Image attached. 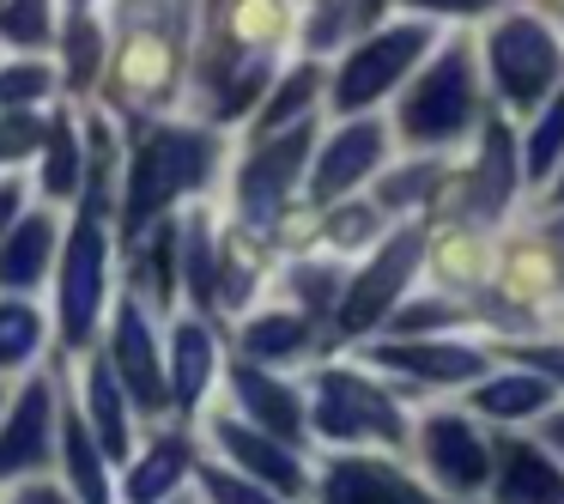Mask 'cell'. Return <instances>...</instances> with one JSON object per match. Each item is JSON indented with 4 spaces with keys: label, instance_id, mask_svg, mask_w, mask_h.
Instances as JSON below:
<instances>
[{
    "label": "cell",
    "instance_id": "1",
    "mask_svg": "<svg viewBox=\"0 0 564 504\" xmlns=\"http://www.w3.org/2000/svg\"><path fill=\"white\" fill-rule=\"evenodd\" d=\"M213 171V140L195 128H152L140 140L134 164H128V201H122V225L128 232H147L176 195L200 189Z\"/></svg>",
    "mask_w": 564,
    "mask_h": 504
},
{
    "label": "cell",
    "instance_id": "2",
    "mask_svg": "<svg viewBox=\"0 0 564 504\" xmlns=\"http://www.w3.org/2000/svg\"><path fill=\"white\" fill-rule=\"evenodd\" d=\"M474 122V50L449 43L437 62L419 74V86L401 98V135L419 147H443Z\"/></svg>",
    "mask_w": 564,
    "mask_h": 504
},
{
    "label": "cell",
    "instance_id": "3",
    "mask_svg": "<svg viewBox=\"0 0 564 504\" xmlns=\"http://www.w3.org/2000/svg\"><path fill=\"white\" fill-rule=\"evenodd\" d=\"M431 43L437 37H431V25H419V19L413 25H389V31H377V37H365L352 55H346L340 79H334V110L358 116L377 98H389V92L406 79V67H413Z\"/></svg>",
    "mask_w": 564,
    "mask_h": 504
},
{
    "label": "cell",
    "instance_id": "4",
    "mask_svg": "<svg viewBox=\"0 0 564 504\" xmlns=\"http://www.w3.org/2000/svg\"><path fill=\"white\" fill-rule=\"evenodd\" d=\"M316 431L334 443H401L406 419L394 407V395H382L377 383H365L358 371H322L316 377Z\"/></svg>",
    "mask_w": 564,
    "mask_h": 504
},
{
    "label": "cell",
    "instance_id": "5",
    "mask_svg": "<svg viewBox=\"0 0 564 504\" xmlns=\"http://www.w3.org/2000/svg\"><path fill=\"white\" fill-rule=\"evenodd\" d=\"M486 55H491V79H498V98H503V104H516V110H528V104L546 98L552 79H558V67H564L558 37H552V31L540 25V19H528V13L503 19V25L491 31Z\"/></svg>",
    "mask_w": 564,
    "mask_h": 504
},
{
    "label": "cell",
    "instance_id": "6",
    "mask_svg": "<svg viewBox=\"0 0 564 504\" xmlns=\"http://www.w3.org/2000/svg\"><path fill=\"white\" fill-rule=\"evenodd\" d=\"M104 183L86 189V213H79L74 237H67V256H62V341L67 346H86L91 329H98V310H104Z\"/></svg>",
    "mask_w": 564,
    "mask_h": 504
},
{
    "label": "cell",
    "instance_id": "7",
    "mask_svg": "<svg viewBox=\"0 0 564 504\" xmlns=\"http://www.w3.org/2000/svg\"><path fill=\"white\" fill-rule=\"evenodd\" d=\"M419 261H425V232H419V225H401V232L370 256V268L346 286V304H340V334L346 341L365 334V329H377V322L401 304V292L419 274Z\"/></svg>",
    "mask_w": 564,
    "mask_h": 504
},
{
    "label": "cell",
    "instance_id": "8",
    "mask_svg": "<svg viewBox=\"0 0 564 504\" xmlns=\"http://www.w3.org/2000/svg\"><path fill=\"white\" fill-rule=\"evenodd\" d=\"M419 450H425V468L443 492L474 498V492L491 486V450L462 414H431L425 426H419Z\"/></svg>",
    "mask_w": 564,
    "mask_h": 504
},
{
    "label": "cell",
    "instance_id": "9",
    "mask_svg": "<svg viewBox=\"0 0 564 504\" xmlns=\"http://www.w3.org/2000/svg\"><path fill=\"white\" fill-rule=\"evenodd\" d=\"M110 365L122 377V389L134 395L140 407H164L171 401V383L159 371V346H152V329H147V310L134 298L116 304V329H110Z\"/></svg>",
    "mask_w": 564,
    "mask_h": 504
},
{
    "label": "cell",
    "instance_id": "10",
    "mask_svg": "<svg viewBox=\"0 0 564 504\" xmlns=\"http://www.w3.org/2000/svg\"><path fill=\"white\" fill-rule=\"evenodd\" d=\"M382 128L377 122H346L334 140H322L316 164H310V195L316 201H340L352 183H365L370 171L382 164Z\"/></svg>",
    "mask_w": 564,
    "mask_h": 504
},
{
    "label": "cell",
    "instance_id": "11",
    "mask_svg": "<svg viewBox=\"0 0 564 504\" xmlns=\"http://www.w3.org/2000/svg\"><path fill=\"white\" fill-rule=\"evenodd\" d=\"M213 438H219V450L231 455L249 480H268V492H280V498H297V492L310 486L304 462H297L285 443H273L268 431H256L249 419H219V426H213Z\"/></svg>",
    "mask_w": 564,
    "mask_h": 504
},
{
    "label": "cell",
    "instance_id": "12",
    "mask_svg": "<svg viewBox=\"0 0 564 504\" xmlns=\"http://www.w3.org/2000/svg\"><path fill=\"white\" fill-rule=\"evenodd\" d=\"M322 504H437L419 480H406L401 468L370 462V455H346L322 480Z\"/></svg>",
    "mask_w": 564,
    "mask_h": 504
},
{
    "label": "cell",
    "instance_id": "13",
    "mask_svg": "<svg viewBox=\"0 0 564 504\" xmlns=\"http://www.w3.org/2000/svg\"><path fill=\"white\" fill-rule=\"evenodd\" d=\"M370 365L382 371H401L413 377L419 389H449V383H467V377H486V353L474 346H449V341H401V346H377Z\"/></svg>",
    "mask_w": 564,
    "mask_h": 504
},
{
    "label": "cell",
    "instance_id": "14",
    "mask_svg": "<svg viewBox=\"0 0 564 504\" xmlns=\"http://www.w3.org/2000/svg\"><path fill=\"white\" fill-rule=\"evenodd\" d=\"M50 443H55V395H50V383H31L13 401L7 426H0V480L50 462Z\"/></svg>",
    "mask_w": 564,
    "mask_h": 504
},
{
    "label": "cell",
    "instance_id": "15",
    "mask_svg": "<svg viewBox=\"0 0 564 504\" xmlns=\"http://www.w3.org/2000/svg\"><path fill=\"white\" fill-rule=\"evenodd\" d=\"M304 159H310V128H292V135H280L273 147H261L256 159L243 164V207H249V213L280 207V201L292 195Z\"/></svg>",
    "mask_w": 564,
    "mask_h": 504
},
{
    "label": "cell",
    "instance_id": "16",
    "mask_svg": "<svg viewBox=\"0 0 564 504\" xmlns=\"http://www.w3.org/2000/svg\"><path fill=\"white\" fill-rule=\"evenodd\" d=\"M510 201H516V140L503 122H486L479 164L467 171V213L474 219H498Z\"/></svg>",
    "mask_w": 564,
    "mask_h": 504
},
{
    "label": "cell",
    "instance_id": "17",
    "mask_svg": "<svg viewBox=\"0 0 564 504\" xmlns=\"http://www.w3.org/2000/svg\"><path fill=\"white\" fill-rule=\"evenodd\" d=\"M498 498L503 504H564V468L534 443H498Z\"/></svg>",
    "mask_w": 564,
    "mask_h": 504
},
{
    "label": "cell",
    "instance_id": "18",
    "mask_svg": "<svg viewBox=\"0 0 564 504\" xmlns=\"http://www.w3.org/2000/svg\"><path fill=\"white\" fill-rule=\"evenodd\" d=\"M50 256H55V219L50 213L19 219L13 232L0 237V292H25V286H37L43 268H50Z\"/></svg>",
    "mask_w": 564,
    "mask_h": 504
},
{
    "label": "cell",
    "instance_id": "19",
    "mask_svg": "<svg viewBox=\"0 0 564 504\" xmlns=\"http://www.w3.org/2000/svg\"><path fill=\"white\" fill-rule=\"evenodd\" d=\"M237 401L249 407L256 431H268V438H297V426H304V407H297L292 383L268 377L256 365H237Z\"/></svg>",
    "mask_w": 564,
    "mask_h": 504
},
{
    "label": "cell",
    "instance_id": "20",
    "mask_svg": "<svg viewBox=\"0 0 564 504\" xmlns=\"http://www.w3.org/2000/svg\"><path fill=\"white\" fill-rule=\"evenodd\" d=\"M552 389L558 383L552 377H540V371H498V377H486L474 389V407L479 414H491V419H528V414H546L552 407Z\"/></svg>",
    "mask_w": 564,
    "mask_h": 504
},
{
    "label": "cell",
    "instance_id": "21",
    "mask_svg": "<svg viewBox=\"0 0 564 504\" xmlns=\"http://www.w3.org/2000/svg\"><path fill=\"white\" fill-rule=\"evenodd\" d=\"M213 383V334L200 322H176L171 329V395L176 407H195Z\"/></svg>",
    "mask_w": 564,
    "mask_h": 504
},
{
    "label": "cell",
    "instance_id": "22",
    "mask_svg": "<svg viewBox=\"0 0 564 504\" xmlns=\"http://www.w3.org/2000/svg\"><path fill=\"white\" fill-rule=\"evenodd\" d=\"M183 474H188V443L183 438H164V443H152V450L128 468L122 498L128 504H159V498H171V492H176V480H183Z\"/></svg>",
    "mask_w": 564,
    "mask_h": 504
},
{
    "label": "cell",
    "instance_id": "23",
    "mask_svg": "<svg viewBox=\"0 0 564 504\" xmlns=\"http://www.w3.org/2000/svg\"><path fill=\"white\" fill-rule=\"evenodd\" d=\"M62 455H67V480H74L79 504H110V480H104V443L91 438V426L79 419V407L62 419Z\"/></svg>",
    "mask_w": 564,
    "mask_h": 504
},
{
    "label": "cell",
    "instance_id": "24",
    "mask_svg": "<svg viewBox=\"0 0 564 504\" xmlns=\"http://www.w3.org/2000/svg\"><path fill=\"white\" fill-rule=\"evenodd\" d=\"M86 395H91V426H98L104 455H128L134 431H128V407H122V377H116V365H91Z\"/></svg>",
    "mask_w": 564,
    "mask_h": 504
},
{
    "label": "cell",
    "instance_id": "25",
    "mask_svg": "<svg viewBox=\"0 0 564 504\" xmlns=\"http://www.w3.org/2000/svg\"><path fill=\"white\" fill-rule=\"evenodd\" d=\"M243 346H249V358H273V365H280V358H292V353H304V346H310V322L292 317V310H273V317L249 322Z\"/></svg>",
    "mask_w": 564,
    "mask_h": 504
},
{
    "label": "cell",
    "instance_id": "26",
    "mask_svg": "<svg viewBox=\"0 0 564 504\" xmlns=\"http://www.w3.org/2000/svg\"><path fill=\"white\" fill-rule=\"evenodd\" d=\"M37 346H43V317L31 304H0V371H19V365H31L37 358Z\"/></svg>",
    "mask_w": 564,
    "mask_h": 504
},
{
    "label": "cell",
    "instance_id": "27",
    "mask_svg": "<svg viewBox=\"0 0 564 504\" xmlns=\"http://www.w3.org/2000/svg\"><path fill=\"white\" fill-rule=\"evenodd\" d=\"M43 189H50L55 201L79 195V140H74V122H67V116H55V122H50V152H43Z\"/></svg>",
    "mask_w": 564,
    "mask_h": 504
},
{
    "label": "cell",
    "instance_id": "28",
    "mask_svg": "<svg viewBox=\"0 0 564 504\" xmlns=\"http://www.w3.org/2000/svg\"><path fill=\"white\" fill-rule=\"evenodd\" d=\"M316 86H322V74H316V67H297V74L285 79L280 92H268V104H261V122H256V128H261V135L285 128V122H292V116L310 104V98H316Z\"/></svg>",
    "mask_w": 564,
    "mask_h": 504
},
{
    "label": "cell",
    "instance_id": "29",
    "mask_svg": "<svg viewBox=\"0 0 564 504\" xmlns=\"http://www.w3.org/2000/svg\"><path fill=\"white\" fill-rule=\"evenodd\" d=\"M558 159H564V98L552 104V110L534 122V135H528V176H534V183H540V176H552V164H558Z\"/></svg>",
    "mask_w": 564,
    "mask_h": 504
},
{
    "label": "cell",
    "instance_id": "30",
    "mask_svg": "<svg viewBox=\"0 0 564 504\" xmlns=\"http://www.w3.org/2000/svg\"><path fill=\"white\" fill-rule=\"evenodd\" d=\"M377 225H382V207H370V201L334 207V213H328V244H334V249H365L370 237H377Z\"/></svg>",
    "mask_w": 564,
    "mask_h": 504
},
{
    "label": "cell",
    "instance_id": "31",
    "mask_svg": "<svg viewBox=\"0 0 564 504\" xmlns=\"http://www.w3.org/2000/svg\"><path fill=\"white\" fill-rule=\"evenodd\" d=\"M0 31L13 43H50V0H0Z\"/></svg>",
    "mask_w": 564,
    "mask_h": 504
},
{
    "label": "cell",
    "instance_id": "32",
    "mask_svg": "<svg viewBox=\"0 0 564 504\" xmlns=\"http://www.w3.org/2000/svg\"><path fill=\"white\" fill-rule=\"evenodd\" d=\"M50 86H55L50 67H37V62L7 67V74H0V110H31V104H37Z\"/></svg>",
    "mask_w": 564,
    "mask_h": 504
},
{
    "label": "cell",
    "instance_id": "33",
    "mask_svg": "<svg viewBox=\"0 0 564 504\" xmlns=\"http://www.w3.org/2000/svg\"><path fill=\"white\" fill-rule=\"evenodd\" d=\"M188 292H195V304H213V237H207V219L188 225Z\"/></svg>",
    "mask_w": 564,
    "mask_h": 504
},
{
    "label": "cell",
    "instance_id": "34",
    "mask_svg": "<svg viewBox=\"0 0 564 504\" xmlns=\"http://www.w3.org/2000/svg\"><path fill=\"white\" fill-rule=\"evenodd\" d=\"M431 183H437V164H413V171H394L389 183H382L377 207H413V201L431 195Z\"/></svg>",
    "mask_w": 564,
    "mask_h": 504
},
{
    "label": "cell",
    "instance_id": "35",
    "mask_svg": "<svg viewBox=\"0 0 564 504\" xmlns=\"http://www.w3.org/2000/svg\"><path fill=\"white\" fill-rule=\"evenodd\" d=\"M200 480H207V498H213V504H280L273 492L249 486L243 474H225V468H207Z\"/></svg>",
    "mask_w": 564,
    "mask_h": 504
},
{
    "label": "cell",
    "instance_id": "36",
    "mask_svg": "<svg viewBox=\"0 0 564 504\" xmlns=\"http://www.w3.org/2000/svg\"><path fill=\"white\" fill-rule=\"evenodd\" d=\"M37 140H50V128H43L31 110H13L7 122H0V159H25Z\"/></svg>",
    "mask_w": 564,
    "mask_h": 504
},
{
    "label": "cell",
    "instance_id": "37",
    "mask_svg": "<svg viewBox=\"0 0 564 504\" xmlns=\"http://www.w3.org/2000/svg\"><path fill=\"white\" fill-rule=\"evenodd\" d=\"M91 67H98V31L74 25V37H67V79H74V86H86Z\"/></svg>",
    "mask_w": 564,
    "mask_h": 504
},
{
    "label": "cell",
    "instance_id": "38",
    "mask_svg": "<svg viewBox=\"0 0 564 504\" xmlns=\"http://www.w3.org/2000/svg\"><path fill=\"white\" fill-rule=\"evenodd\" d=\"M522 358L528 371H540V377H552V383H564V346H522Z\"/></svg>",
    "mask_w": 564,
    "mask_h": 504
},
{
    "label": "cell",
    "instance_id": "39",
    "mask_svg": "<svg viewBox=\"0 0 564 504\" xmlns=\"http://www.w3.org/2000/svg\"><path fill=\"white\" fill-rule=\"evenodd\" d=\"M455 310H443V304H413V310H401V317H394V329L401 334H413V329H437V322H449Z\"/></svg>",
    "mask_w": 564,
    "mask_h": 504
},
{
    "label": "cell",
    "instance_id": "40",
    "mask_svg": "<svg viewBox=\"0 0 564 504\" xmlns=\"http://www.w3.org/2000/svg\"><path fill=\"white\" fill-rule=\"evenodd\" d=\"M498 0H413V13H486Z\"/></svg>",
    "mask_w": 564,
    "mask_h": 504
},
{
    "label": "cell",
    "instance_id": "41",
    "mask_svg": "<svg viewBox=\"0 0 564 504\" xmlns=\"http://www.w3.org/2000/svg\"><path fill=\"white\" fill-rule=\"evenodd\" d=\"M13 504H74V498H67V492H55V486H43V480H37V486H19V498Z\"/></svg>",
    "mask_w": 564,
    "mask_h": 504
},
{
    "label": "cell",
    "instance_id": "42",
    "mask_svg": "<svg viewBox=\"0 0 564 504\" xmlns=\"http://www.w3.org/2000/svg\"><path fill=\"white\" fill-rule=\"evenodd\" d=\"M19 225V183H0V232Z\"/></svg>",
    "mask_w": 564,
    "mask_h": 504
},
{
    "label": "cell",
    "instance_id": "43",
    "mask_svg": "<svg viewBox=\"0 0 564 504\" xmlns=\"http://www.w3.org/2000/svg\"><path fill=\"white\" fill-rule=\"evenodd\" d=\"M546 438H552V443H558V450H564V414H552V426H546Z\"/></svg>",
    "mask_w": 564,
    "mask_h": 504
},
{
    "label": "cell",
    "instance_id": "44",
    "mask_svg": "<svg viewBox=\"0 0 564 504\" xmlns=\"http://www.w3.org/2000/svg\"><path fill=\"white\" fill-rule=\"evenodd\" d=\"M377 7L382 0H358V19H377Z\"/></svg>",
    "mask_w": 564,
    "mask_h": 504
},
{
    "label": "cell",
    "instance_id": "45",
    "mask_svg": "<svg viewBox=\"0 0 564 504\" xmlns=\"http://www.w3.org/2000/svg\"><path fill=\"white\" fill-rule=\"evenodd\" d=\"M552 207H564V176H558V189H552Z\"/></svg>",
    "mask_w": 564,
    "mask_h": 504
},
{
    "label": "cell",
    "instance_id": "46",
    "mask_svg": "<svg viewBox=\"0 0 564 504\" xmlns=\"http://www.w3.org/2000/svg\"><path fill=\"white\" fill-rule=\"evenodd\" d=\"M558 237H564V232H558Z\"/></svg>",
    "mask_w": 564,
    "mask_h": 504
}]
</instances>
